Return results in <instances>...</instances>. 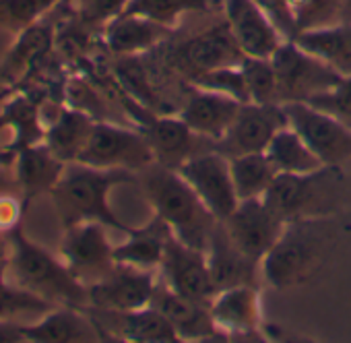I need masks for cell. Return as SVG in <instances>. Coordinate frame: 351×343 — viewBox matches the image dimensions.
<instances>
[{
  "mask_svg": "<svg viewBox=\"0 0 351 343\" xmlns=\"http://www.w3.org/2000/svg\"><path fill=\"white\" fill-rule=\"evenodd\" d=\"M155 271L138 269L132 265L116 263L114 269L91 283L89 289V308L128 312L143 306H149L153 300V292L157 287Z\"/></svg>",
  "mask_w": 351,
  "mask_h": 343,
  "instance_id": "4fadbf2b",
  "label": "cell"
},
{
  "mask_svg": "<svg viewBox=\"0 0 351 343\" xmlns=\"http://www.w3.org/2000/svg\"><path fill=\"white\" fill-rule=\"evenodd\" d=\"M343 21L351 23V0H343Z\"/></svg>",
  "mask_w": 351,
  "mask_h": 343,
  "instance_id": "f6af8a7d",
  "label": "cell"
},
{
  "mask_svg": "<svg viewBox=\"0 0 351 343\" xmlns=\"http://www.w3.org/2000/svg\"><path fill=\"white\" fill-rule=\"evenodd\" d=\"M134 172L128 169H106L83 161L66 163L60 180L50 191L62 228L81 222H101L126 234L130 228L112 211L108 199L114 187L134 182Z\"/></svg>",
  "mask_w": 351,
  "mask_h": 343,
  "instance_id": "6da1fadb",
  "label": "cell"
},
{
  "mask_svg": "<svg viewBox=\"0 0 351 343\" xmlns=\"http://www.w3.org/2000/svg\"><path fill=\"white\" fill-rule=\"evenodd\" d=\"M312 106L332 114L351 128V75L341 77L335 87L310 99Z\"/></svg>",
  "mask_w": 351,
  "mask_h": 343,
  "instance_id": "f35d334b",
  "label": "cell"
},
{
  "mask_svg": "<svg viewBox=\"0 0 351 343\" xmlns=\"http://www.w3.org/2000/svg\"><path fill=\"white\" fill-rule=\"evenodd\" d=\"M230 167L240 201L263 199L277 178V169L265 151L230 157Z\"/></svg>",
  "mask_w": 351,
  "mask_h": 343,
  "instance_id": "4dcf8cb0",
  "label": "cell"
},
{
  "mask_svg": "<svg viewBox=\"0 0 351 343\" xmlns=\"http://www.w3.org/2000/svg\"><path fill=\"white\" fill-rule=\"evenodd\" d=\"M232 242L252 261L261 263L283 234L285 222L263 201H240L236 211L221 222Z\"/></svg>",
  "mask_w": 351,
  "mask_h": 343,
  "instance_id": "5bb4252c",
  "label": "cell"
},
{
  "mask_svg": "<svg viewBox=\"0 0 351 343\" xmlns=\"http://www.w3.org/2000/svg\"><path fill=\"white\" fill-rule=\"evenodd\" d=\"M159 273H161V281L167 287L186 298L211 304V300L217 294L207 261V250L189 246L173 234L167 240V248Z\"/></svg>",
  "mask_w": 351,
  "mask_h": 343,
  "instance_id": "8fae6325",
  "label": "cell"
},
{
  "mask_svg": "<svg viewBox=\"0 0 351 343\" xmlns=\"http://www.w3.org/2000/svg\"><path fill=\"white\" fill-rule=\"evenodd\" d=\"M151 304L171 322L180 341L226 339V335L217 329L207 302H199L173 292L161 279L157 281Z\"/></svg>",
  "mask_w": 351,
  "mask_h": 343,
  "instance_id": "e0dca14e",
  "label": "cell"
},
{
  "mask_svg": "<svg viewBox=\"0 0 351 343\" xmlns=\"http://www.w3.org/2000/svg\"><path fill=\"white\" fill-rule=\"evenodd\" d=\"M287 126L283 104H242L234 124L215 145L226 157L267 151L273 137Z\"/></svg>",
  "mask_w": 351,
  "mask_h": 343,
  "instance_id": "7c38bea8",
  "label": "cell"
},
{
  "mask_svg": "<svg viewBox=\"0 0 351 343\" xmlns=\"http://www.w3.org/2000/svg\"><path fill=\"white\" fill-rule=\"evenodd\" d=\"M252 3H256L271 17V21L277 25V29L283 34L285 40H293L298 36L289 0H252Z\"/></svg>",
  "mask_w": 351,
  "mask_h": 343,
  "instance_id": "60d3db41",
  "label": "cell"
},
{
  "mask_svg": "<svg viewBox=\"0 0 351 343\" xmlns=\"http://www.w3.org/2000/svg\"><path fill=\"white\" fill-rule=\"evenodd\" d=\"M9 89H11V87H5L3 81H0V93H5V91H9Z\"/></svg>",
  "mask_w": 351,
  "mask_h": 343,
  "instance_id": "7dc6e473",
  "label": "cell"
},
{
  "mask_svg": "<svg viewBox=\"0 0 351 343\" xmlns=\"http://www.w3.org/2000/svg\"><path fill=\"white\" fill-rule=\"evenodd\" d=\"M60 257L87 287L99 281L116 265L108 226L101 222H81L64 228Z\"/></svg>",
  "mask_w": 351,
  "mask_h": 343,
  "instance_id": "30bf717a",
  "label": "cell"
},
{
  "mask_svg": "<svg viewBox=\"0 0 351 343\" xmlns=\"http://www.w3.org/2000/svg\"><path fill=\"white\" fill-rule=\"evenodd\" d=\"M330 230L322 217L285 222L283 234L261 261V275L275 289L306 283L322 263Z\"/></svg>",
  "mask_w": 351,
  "mask_h": 343,
  "instance_id": "277c9868",
  "label": "cell"
},
{
  "mask_svg": "<svg viewBox=\"0 0 351 343\" xmlns=\"http://www.w3.org/2000/svg\"><path fill=\"white\" fill-rule=\"evenodd\" d=\"M178 60L191 71V77H195L213 69L242 64L244 54L236 44L228 23L223 21L221 25H215L186 40L178 48Z\"/></svg>",
  "mask_w": 351,
  "mask_h": 343,
  "instance_id": "7402d4cb",
  "label": "cell"
},
{
  "mask_svg": "<svg viewBox=\"0 0 351 343\" xmlns=\"http://www.w3.org/2000/svg\"><path fill=\"white\" fill-rule=\"evenodd\" d=\"M50 17L52 13L15 36V44L0 62V81L5 87L13 89L48 67V58L56 48V21H50Z\"/></svg>",
  "mask_w": 351,
  "mask_h": 343,
  "instance_id": "9a60e30c",
  "label": "cell"
},
{
  "mask_svg": "<svg viewBox=\"0 0 351 343\" xmlns=\"http://www.w3.org/2000/svg\"><path fill=\"white\" fill-rule=\"evenodd\" d=\"M62 0H0V27L21 34L48 17Z\"/></svg>",
  "mask_w": 351,
  "mask_h": 343,
  "instance_id": "836d02e7",
  "label": "cell"
},
{
  "mask_svg": "<svg viewBox=\"0 0 351 343\" xmlns=\"http://www.w3.org/2000/svg\"><path fill=\"white\" fill-rule=\"evenodd\" d=\"M271 62L277 73L281 104L310 102L312 97L335 87L341 79V75L302 50L293 40H285L271 56Z\"/></svg>",
  "mask_w": 351,
  "mask_h": 343,
  "instance_id": "ba28073f",
  "label": "cell"
},
{
  "mask_svg": "<svg viewBox=\"0 0 351 343\" xmlns=\"http://www.w3.org/2000/svg\"><path fill=\"white\" fill-rule=\"evenodd\" d=\"M25 343H91L104 341L87 308L54 306L38 320L21 324Z\"/></svg>",
  "mask_w": 351,
  "mask_h": 343,
  "instance_id": "ac0fdd59",
  "label": "cell"
},
{
  "mask_svg": "<svg viewBox=\"0 0 351 343\" xmlns=\"http://www.w3.org/2000/svg\"><path fill=\"white\" fill-rule=\"evenodd\" d=\"M295 29H320L343 23V0H289Z\"/></svg>",
  "mask_w": 351,
  "mask_h": 343,
  "instance_id": "d590c367",
  "label": "cell"
},
{
  "mask_svg": "<svg viewBox=\"0 0 351 343\" xmlns=\"http://www.w3.org/2000/svg\"><path fill=\"white\" fill-rule=\"evenodd\" d=\"M155 153V161L165 167H178L199 151V143H211L209 139L191 130L180 116H155L141 128ZM215 145V143H213Z\"/></svg>",
  "mask_w": 351,
  "mask_h": 343,
  "instance_id": "ffe728a7",
  "label": "cell"
},
{
  "mask_svg": "<svg viewBox=\"0 0 351 343\" xmlns=\"http://www.w3.org/2000/svg\"><path fill=\"white\" fill-rule=\"evenodd\" d=\"M128 0H91V5L87 9V19L89 21H97V23H106L112 17L120 15L124 11Z\"/></svg>",
  "mask_w": 351,
  "mask_h": 343,
  "instance_id": "b9f144b4",
  "label": "cell"
},
{
  "mask_svg": "<svg viewBox=\"0 0 351 343\" xmlns=\"http://www.w3.org/2000/svg\"><path fill=\"white\" fill-rule=\"evenodd\" d=\"M0 343H25L21 322L13 318H0Z\"/></svg>",
  "mask_w": 351,
  "mask_h": 343,
  "instance_id": "7bdbcfd3",
  "label": "cell"
},
{
  "mask_svg": "<svg viewBox=\"0 0 351 343\" xmlns=\"http://www.w3.org/2000/svg\"><path fill=\"white\" fill-rule=\"evenodd\" d=\"M240 108L242 104L230 95L197 89V93L191 95V99L186 102V106L180 110L178 116L191 126L193 132L217 145L234 124Z\"/></svg>",
  "mask_w": 351,
  "mask_h": 343,
  "instance_id": "cb8c5ba5",
  "label": "cell"
},
{
  "mask_svg": "<svg viewBox=\"0 0 351 343\" xmlns=\"http://www.w3.org/2000/svg\"><path fill=\"white\" fill-rule=\"evenodd\" d=\"M207 261L211 269L213 283L219 289L234 287V285H244V283H254L261 273V263L252 261L246 257L230 238L226 226L219 222L211 234L209 248H207Z\"/></svg>",
  "mask_w": 351,
  "mask_h": 343,
  "instance_id": "d4e9b609",
  "label": "cell"
},
{
  "mask_svg": "<svg viewBox=\"0 0 351 343\" xmlns=\"http://www.w3.org/2000/svg\"><path fill=\"white\" fill-rule=\"evenodd\" d=\"M7 236V273L13 281L54 306L89 308L87 285L69 269L60 255L56 257L42 244L34 242L21 226Z\"/></svg>",
  "mask_w": 351,
  "mask_h": 343,
  "instance_id": "7a4b0ae2",
  "label": "cell"
},
{
  "mask_svg": "<svg viewBox=\"0 0 351 343\" xmlns=\"http://www.w3.org/2000/svg\"><path fill=\"white\" fill-rule=\"evenodd\" d=\"M95 118L89 116L87 112L69 106L66 102L58 106V110L54 112V116L48 120L46 124V134H44V143L64 161H79L81 153L85 151L93 126H95Z\"/></svg>",
  "mask_w": 351,
  "mask_h": 343,
  "instance_id": "484cf974",
  "label": "cell"
},
{
  "mask_svg": "<svg viewBox=\"0 0 351 343\" xmlns=\"http://www.w3.org/2000/svg\"><path fill=\"white\" fill-rule=\"evenodd\" d=\"M116 81L120 87L134 97L138 104H155V93L149 83V77L138 60V56H118L116 62Z\"/></svg>",
  "mask_w": 351,
  "mask_h": 343,
  "instance_id": "74e56055",
  "label": "cell"
},
{
  "mask_svg": "<svg viewBox=\"0 0 351 343\" xmlns=\"http://www.w3.org/2000/svg\"><path fill=\"white\" fill-rule=\"evenodd\" d=\"M54 304L21 287L7 273V263L0 265V318H15L21 314L42 316L52 310Z\"/></svg>",
  "mask_w": 351,
  "mask_h": 343,
  "instance_id": "d6a6232c",
  "label": "cell"
},
{
  "mask_svg": "<svg viewBox=\"0 0 351 343\" xmlns=\"http://www.w3.org/2000/svg\"><path fill=\"white\" fill-rule=\"evenodd\" d=\"M242 71L248 85V104H281L279 81L271 58L244 56Z\"/></svg>",
  "mask_w": 351,
  "mask_h": 343,
  "instance_id": "e575fe53",
  "label": "cell"
},
{
  "mask_svg": "<svg viewBox=\"0 0 351 343\" xmlns=\"http://www.w3.org/2000/svg\"><path fill=\"white\" fill-rule=\"evenodd\" d=\"M226 23L244 56L271 58L285 42L271 17L252 0H223Z\"/></svg>",
  "mask_w": 351,
  "mask_h": 343,
  "instance_id": "2e32d148",
  "label": "cell"
},
{
  "mask_svg": "<svg viewBox=\"0 0 351 343\" xmlns=\"http://www.w3.org/2000/svg\"><path fill=\"white\" fill-rule=\"evenodd\" d=\"M7 257H9V236L0 234V265L7 263Z\"/></svg>",
  "mask_w": 351,
  "mask_h": 343,
  "instance_id": "ee69618b",
  "label": "cell"
},
{
  "mask_svg": "<svg viewBox=\"0 0 351 343\" xmlns=\"http://www.w3.org/2000/svg\"><path fill=\"white\" fill-rule=\"evenodd\" d=\"M145 193L159 215L171 230V234L189 246L207 250L211 234L219 220L203 205L191 185L176 172L153 163L145 176Z\"/></svg>",
  "mask_w": 351,
  "mask_h": 343,
  "instance_id": "3957f363",
  "label": "cell"
},
{
  "mask_svg": "<svg viewBox=\"0 0 351 343\" xmlns=\"http://www.w3.org/2000/svg\"><path fill=\"white\" fill-rule=\"evenodd\" d=\"M169 27H163L151 19L120 13L101 25V42L114 56H141L155 50L167 36Z\"/></svg>",
  "mask_w": 351,
  "mask_h": 343,
  "instance_id": "603a6c76",
  "label": "cell"
},
{
  "mask_svg": "<svg viewBox=\"0 0 351 343\" xmlns=\"http://www.w3.org/2000/svg\"><path fill=\"white\" fill-rule=\"evenodd\" d=\"M9 167H5L3 163H0V189H9L5 182H7V178H5V172H7Z\"/></svg>",
  "mask_w": 351,
  "mask_h": 343,
  "instance_id": "bcb514c9",
  "label": "cell"
},
{
  "mask_svg": "<svg viewBox=\"0 0 351 343\" xmlns=\"http://www.w3.org/2000/svg\"><path fill=\"white\" fill-rule=\"evenodd\" d=\"M211 0H128L122 13L151 19L163 27L176 29L186 13L207 11Z\"/></svg>",
  "mask_w": 351,
  "mask_h": 343,
  "instance_id": "1f68e13d",
  "label": "cell"
},
{
  "mask_svg": "<svg viewBox=\"0 0 351 343\" xmlns=\"http://www.w3.org/2000/svg\"><path fill=\"white\" fill-rule=\"evenodd\" d=\"M79 161L106 169H128L134 174L157 163L155 153L141 128H126L110 120L95 122L91 139Z\"/></svg>",
  "mask_w": 351,
  "mask_h": 343,
  "instance_id": "8992f818",
  "label": "cell"
},
{
  "mask_svg": "<svg viewBox=\"0 0 351 343\" xmlns=\"http://www.w3.org/2000/svg\"><path fill=\"white\" fill-rule=\"evenodd\" d=\"M169 236V226L155 215L143 228H130L126 232V240L114 246V261L147 271H159Z\"/></svg>",
  "mask_w": 351,
  "mask_h": 343,
  "instance_id": "4316f807",
  "label": "cell"
},
{
  "mask_svg": "<svg viewBox=\"0 0 351 343\" xmlns=\"http://www.w3.org/2000/svg\"><path fill=\"white\" fill-rule=\"evenodd\" d=\"M217 329L226 337H246L261 333V296L254 283L219 289L209 304Z\"/></svg>",
  "mask_w": 351,
  "mask_h": 343,
  "instance_id": "d6986e66",
  "label": "cell"
},
{
  "mask_svg": "<svg viewBox=\"0 0 351 343\" xmlns=\"http://www.w3.org/2000/svg\"><path fill=\"white\" fill-rule=\"evenodd\" d=\"M9 91H11V89H9ZM9 91H5V93H0V102H3V99L7 97V93H9Z\"/></svg>",
  "mask_w": 351,
  "mask_h": 343,
  "instance_id": "c3c4849f",
  "label": "cell"
},
{
  "mask_svg": "<svg viewBox=\"0 0 351 343\" xmlns=\"http://www.w3.org/2000/svg\"><path fill=\"white\" fill-rule=\"evenodd\" d=\"M25 201L21 195L0 189V234H11L21 226V215L25 211Z\"/></svg>",
  "mask_w": 351,
  "mask_h": 343,
  "instance_id": "ab89813d",
  "label": "cell"
},
{
  "mask_svg": "<svg viewBox=\"0 0 351 343\" xmlns=\"http://www.w3.org/2000/svg\"><path fill=\"white\" fill-rule=\"evenodd\" d=\"M66 163L42 141L21 149L13 161V182L19 189L25 205H29L40 195H50V191L60 180Z\"/></svg>",
  "mask_w": 351,
  "mask_h": 343,
  "instance_id": "44dd1931",
  "label": "cell"
},
{
  "mask_svg": "<svg viewBox=\"0 0 351 343\" xmlns=\"http://www.w3.org/2000/svg\"><path fill=\"white\" fill-rule=\"evenodd\" d=\"M287 124L306 141L324 165H339L351 157V128L310 102H285Z\"/></svg>",
  "mask_w": 351,
  "mask_h": 343,
  "instance_id": "9c48e42d",
  "label": "cell"
},
{
  "mask_svg": "<svg viewBox=\"0 0 351 343\" xmlns=\"http://www.w3.org/2000/svg\"><path fill=\"white\" fill-rule=\"evenodd\" d=\"M293 42L302 50L330 67L337 75H351V23L343 21L320 29L300 32Z\"/></svg>",
  "mask_w": 351,
  "mask_h": 343,
  "instance_id": "83f0119b",
  "label": "cell"
},
{
  "mask_svg": "<svg viewBox=\"0 0 351 343\" xmlns=\"http://www.w3.org/2000/svg\"><path fill=\"white\" fill-rule=\"evenodd\" d=\"M324 169L316 172V174H304V176H300V174H277L275 182L265 193L263 201L283 222L306 217V209L314 201L316 185L320 182Z\"/></svg>",
  "mask_w": 351,
  "mask_h": 343,
  "instance_id": "f1b7e54d",
  "label": "cell"
},
{
  "mask_svg": "<svg viewBox=\"0 0 351 343\" xmlns=\"http://www.w3.org/2000/svg\"><path fill=\"white\" fill-rule=\"evenodd\" d=\"M267 157L275 165L277 174H316L326 165L306 145V141L287 124L283 126L267 147Z\"/></svg>",
  "mask_w": 351,
  "mask_h": 343,
  "instance_id": "f546056e",
  "label": "cell"
},
{
  "mask_svg": "<svg viewBox=\"0 0 351 343\" xmlns=\"http://www.w3.org/2000/svg\"><path fill=\"white\" fill-rule=\"evenodd\" d=\"M193 85L197 89H207V91H215V93H223L230 95L234 99H238L240 104H248V85H246V77L242 71V64H232V67H221V69H213L201 75L191 77Z\"/></svg>",
  "mask_w": 351,
  "mask_h": 343,
  "instance_id": "8d00e7d4",
  "label": "cell"
},
{
  "mask_svg": "<svg viewBox=\"0 0 351 343\" xmlns=\"http://www.w3.org/2000/svg\"><path fill=\"white\" fill-rule=\"evenodd\" d=\"M176 172L191 185L203 205L213 213L215 220H228L240 205V197L234 187L230 157L217 149H207L193 155L184 163L176 167Z\"/></svg>",
  "mask_w": 351,
  "mask_h": 343,
  "instance_id": "52a82bcc",
  "label": "cell"
},
{
  "mask_svg": "<svg viewBox=\"0 0 351 343\" xmlns=\"http://www.w3.org/2000/svg\"><path fill=\"white\" fill-rule=\"evenodd\" d=\"M50 99V89L44 87H13L0 108V163L13 167L21 149L42 143L46 134L44 104Z\"/></svg>",
  "mask_w": 351,
  "mask_h": 343,
  "instance_id": "5b68a950",
  "label": "cell"
},
{
  "mask_svg": "<svg viewBox=\"0 0 351 343\" xmlns=\"http://www.w3.org/2000/svg\"><path fill=\"white\" fill-rule=\"evenodd\" d=\"M219 3H223V0H219Z\"/></svg>",
  "mask_w": 351,
  "mask_h": 343,
  "instance_id": "681fc988",
  "label": "cell"
}]
</instances>
